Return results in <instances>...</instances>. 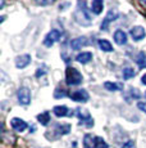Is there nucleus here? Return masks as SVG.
I'll list each match as a JSON object with an SVG mask.
<instances>
[{
    "label": "nucleus",
    "instance_id": "f257e3e1",
    "mask_svg": "<svg viewBox=\"0 0 146 148\" xmlns=\"http://www.w3.org/2000/svg\"><path fill=\"white\" fill-rule=\"evenodd\" d=\"M73 18L81 26H90L92 23V18L87 10V7H86V0H78L77 9L73 14Z\"/></svg>",
    "mask_w": 146,
    "mask_h": 148
},
{
    "label": "nucleus",
    "instance_id": "f03ea898",
    "mask_svg": "<svg viewBox=\"0 0 146 148\" xmlns=\"http://www.w3.org/2000/svg\"><path fill=\"white\" fill-rule=\"evenodd\" d=\"M66 81L68 85L74 86V85H80L83 81V76L77 68L74 67H67L66 70Z\"/></svg>",
    "mask_w": 146,
    "mask_h": 148
},
{
    "label": "nucleus",
    "instance_id": "7ed1b4c3",
    "mask_svg": "<svg viewBox=\"0 0 146 148\" xmlns=\"http://www.w3.org/2000/svg\"><path fill=\"white\" fill-rule=\"evenodd\" d=\"M17 97H18V102L23 106H27V104L31 103V92L27 86H21L17 93Z\"/></svg>",
    "mask_w": 146,
    "mask_h": 148
},
{
    "label": "nucleus",
    "instance_id": "20e7f679",
    "mask_svg": "<svg viewBox=\"0 0 146 148\" xmlns=\"http://www.w3.org/2000/svg\"><path fill=\"white\" fill-rule=\"evenodd\" d=\"M60 36H62V34H60V31H59V30H51L46 36H45L44 45H45V47H47V48L53 47V45H54L55 42L60 39Z\"/></svg>",
    "mask_w": 146,
    "mask_h": 148
},
{
    "label": "nucleus",
    "instance_id": "39448f33",
    "mask_svg": "<svg viewBox=\"0 0 146 148\" xmlns=\"http://www.w3.org/2000/svg\"><path fill=\"white\" fill-rule=\"evenodd\" d=\"M117 18H118V12L116 9H110L108 13H106L105 18L103 19L101 25H100V30H101V31H106V30H108V27H109V25H110L113 21H116Z\"/></svg>",
    "mask_w": 146,
    "mask_h": 148
},
{
    "label": "nucleus",
    "instance_id": "423d86ee",
    "mask_svg": "<svg viewBox=\"0 0 146 148\" xmlns=\"http://www.w3.org/2000/svg\"><path fill=\"white\" fill-rule=\"evenodd\" d=\"M130 35H131V38L133 39L135 41H141L142 39L145 38L146 31H145V28L142 26H135V27H132L130 30Z\"/></svg>",
    "mask_w": 146,
    "mask_h": 148
},
{
    "label": "nucleus",
    "instance_id": "0eeeda50",
    "mask_svg": "<svg viewBox=\"0 0 146 148\" xmlns=\"http://www.w3.org/2000/svg\"><path fill=\"white\" fill-rule=\"evenodd\" d=\"M69 97H71V99H72V101H74V102H87L90 99L89 93L86 92L85 89L76 90V92H73Z\"/></svg>",
    "mask_w": 146,
    "mask_h": 148
},
{
    "label": "nucleus",
    "instance_id": "6e6552de",
    "mask_svg": "<svg viewBox=\"0 0 146 148\" xmlns=\"http://www.w3.org/2000/svg\"><path fill=\"white\" fill-rule=\"evenodd\" d=\"M87 44H89L87 39L85 36H80V38H76L71 41V48H72V50H80L82 48H85Z\"/></svg>",
    "mask_w": 146,
    "mask_h": 148
},
{
    "label": "nucleus",
    "instance_id": "1a4fd4ad",
    "mask_svg": "<svg viewBox=\"0 0 146 148\" xmlns=\"http://www.w3.org/2000/svg\"><path fill=\"white\" fill-rule=\"evenodd\" d=\"M10 125H12V127L16 130V132H24V130L27 129V122L24 120H22V119H18V117H14L10 120Z\"/></svg>",
    "mask_w": 146,
    "mask_h": 148
},
{
    "label": "nucleus",
    "instance_id": "9d476101",
    "mask_svg": "<svg viewBox=\"0 0 146 148\" xmlns=\"http://www.w3.org/2000/svg\"><path fill=\"white\" fill-rule=\"evenodd\" d=\"M31 63V56L30 54H22L16 58V66L17 68H24Z\"/></svg>",
    "mask_w": 146,
    "mask_h": 148
},
{
    "label": "nucleus",
    "instance_id": "9b49d317",
    "mask_svg": "<svg viewBox=\"0 0 146 148\" xmlns=\"http://www.w3.org/2000/svg\"><path fill=\"white\" fill-rule=\"evenodd\" d=\"M77 115L78 117L81 119V124H85L87 127H91L94 126V120H92L91 117H90V115L86 111H82V110H77Z\"/></svg>",
    "mask_w": 146,
    "mask_h": 148
},
{
    "label": "nucleus",
    "instance_id": "f8f14e48",
    "mask_svg": "<svg viewBox=\"0 0 146 148\" xmlns=\"http://www.w3.org/2000/svg\"><path fill=\"white\" fill-rule=\"evenodd\" d=\"M127 34L124 32L123 30H117L116 32H114V41H116V44L118 45H126L127 44Z\"/></svg>",
    "mask_w": 146,
    "mask_h": 148
},
{
    "label": "nucleus",
    "instance_id": "ddd939ff",
    "mask_svg": "<svg viewBox=\"0 0 146 148\" xmlns=\"http://www.w3.org/2000/svg\"><path fill=\"white\" fill-rule=\"evenodd\" d=\"M91 59H92V53L90 52H82L76 57V61L82 64H87L89 62H91Z\"/></svg>",
    "mask_w": 146,
    "mask_h": 148
},
{
    "label": "nucleus",
    "instance_id": "4468645a",
    "mask_svg": "<svg viewBox=\"0 0 146 148\" xmlns=\"http://www.w3.org/2000/svg\"><path fill=\"white\" fill-rule=\"evenodd\" d=\"M104 8V0H92L91 3V10L94 14H100Z\"/></svg>",
    "mask_w": 146,
    "mask_h": 148
},
{
    "label": "nucleus",
    "instance_id": "2eb2a0df",
    "mask_svg": "<svg viewBox=\"0 0 146 148\" xmlns=\"http://www.w3.org/2000/svg\"><path fill=\"white\" fill-rule=\"evenodd\" d=\"M104 88L109 92H117V90H122L123 89V84L120 82H112V81H106L104 82Z\"/></svg>",
    "mask_w": 146,
    "mask_h": 148
},
{
    "label": "nucleus",
    "instance_id": "dca6fc26",
    "mask_svg": "<svg viewBox=\"0 0 146 148\" xmlns=\"http://www.w3.org/2000/svg\"><path fill=\"white\" fill-rule=\"evenodd\" d=\"M53 112H54V115L57 116V117H64V116H67L69 113L68 107H66V106H55Z\"/></svg>",
    "mask_w": 146,
    "mask_h": 148
},
{
    "label": "nucleus",
    "instance_id": "f3484780",
    "mask_svg": "<svg viewBox=\"0 0 146 148\" xmlns=\"http://www.w3.org/2000/svg\"><path fill=\"white\" fill-rule=\"evenodd\" d=\"M97 44H99V48L103 50V52H113V45L110 44L108 40H105V39H100L99 41H97Z\"/></svg>",
    "mask_w": 146,
    "mask_h": 148
},
{
    "label": "nucleus",
    "instance_id": "a211bd4d",
    "mask_svg": "<svg viewBox=\"0 0 146 148\" xmlns=\"http://www.w3.org/2000/svg\"><path fill=\"white\" fill-rule=\"evenodd\" d=\"M55 132L58 133L59 135H66L71 132V125L69 124H62V125H58L55 127Z\"/></svg>",
    "mask_w": 146,
    "mask_h": 148
},
{
    "label": "nucleus",
    "instance_id": "6ab92c4d",
    "mask_svg": "<svg viewBox=\"0 0 146 148\" xmlns=\"http://www.w3.org/2000/svg\"><path fill=\"white\" fill-rule=\"evenodd\" d=\"M37 120H39V122H40L41 125L46 126V125L49 124V121H50L49 112H43V113H40V115H37Z\"/></svg>",
    "mask_w": 146,
    "mask_h": 148
},
{
    "label": "nucleus",
    "instance_id": "aec40b11",
    "mask_svg": "<svg viewBox=\"0 0 146 148\" xmlns=\"http://www.w3.org/2000/svg\"><path fill=\"white\" fill-rule=\"evenodd\" d=\"M135 76H136V71H135L133 68L126 67L124 70H123V79H124V80H130V79L135 77Z\"/></svg>",
    "mask_w": 146,
    "mask_h": 148
},
{
    "label": "nucleus",
    "instance_id": "412c9836",
    "mask_svg": "<svg viewBox=\"0 0 146 148\" xmlns=\"http://www.w3.org/2000/svg\"><path fill=\"white\" fill-rule=\"evenodd\" d=\"M136 63L139 64L140 68H145L146 67V54L144 52L139 53V56H137V58H136Z\"/></svg>",
    "mask_w": 146,
    "mask_h": 148
},
{
    "label": "nucleus",
    "instance_id": "4be33fe9",
    "mask_svg": "<svg viewBox=\"0 0 146 148\" xmlns=\"http://www.w3.org/2000/svg\"><path fill=\"white\" fill-rule=\"evenodd\" d=\"M108 147L109 146L106 144V142L103 138H100V136L95 138V148H108Z\"/></svg>",
    "mask_w": 146,
    "mask_h": 148
},
{
    "label": "nucleus",
    "instance_id": "5701e85b",
    "mask_svg": "<svg viewBox=\"0 0 146 148\" xmlns=\"http://www.w3.org/2000/svg\"><path fill=\"white\" fill-rule=\"evenodd\" d=\"M54 97L55 98H64V97H67V90L63 89V88H58L57 90L54 92Z\"/></svg>",
    "mask_w": 146,
    "mask_h": 148
},
{
    "label": "nucleus",
    "instance_id": "b1692460",
    "mask_svg": "<svg viewBox=\"0 0 146 148\" xmlns=\"http://www.w3.org/2000/svg\"><path fill=\"white\" fill-rule=\"evenodd\" d=\"M36 4L41 5V7H47V5H51L55 3V0H35Z\"/></svg>",
    "mask_w": 146,
    "mask_h": 148
},
{
    "label": "nucleus",
    "instance_id": "393cba45",
    "mask_svg": "<svg viewBox=\"0 0 146 148\" xmlns=\"http://www.w3.org/2000/svg\"><path fill=\"white\" fill-rule=\"evenodd\" d=\"M45 73H46V70H45V66H44V67L37 68V71H36V77H41V76H44Z\"/></svg>",
    "mask_w": 146,
    "mask_h": 148
},
{
    "label": "nucleus",
    "instance_id": "a878e982",
    "mask_svg": "<svg viewBox=\"0 0 146 148\" xmlns=\"http://www.w3.org/2000/svg\"><path fill=\"white\" fill-rule=\"evenodd\" d=\"M130 92H131V95L133 97V98H136V99L141 97V94H140V93H139V90H137V89H135V88H131V89H130Z\"/></svg>",
    "mask_w": 146,
    "mask_h": 148
},
{
    "label": "nucleus",
    "instance_id": "bb28decb",
    "mask_svg": "<svg viewBox=\"0 0 146 148\" xmlns=\"http://www.w3.org/2000/svg\"><path fill=\"white\" fill-rule=\"evenodd\" d=\"M122 148H135L133 140H128V142H126V143L122 146Z\"/></svg>",
    "mask_w": 146,
    "mask_h": 148
},
{
    "label": "nucleus",
    "instance_id": "cd10ccee",
    "mask_svg": "<svg viewBox=\"0 0 146 148\" xmlns=\"http://www.w3.org/2000/svg\"><path fill=\"white\" fill-rule=\"evenodd\" d=\"M137 106H139L140 110H142V111H144V112L146 113V103H142V102H140V103L137 104Z\"/></svg>",
    "mask_w": 146,
    "mask_h": 148
},
{
    "label": "nucleus",
    "instance_id": "c85d7f7f",
    "mask_svg": "<svg viewBox=\"0 0 146 148\" xmlns=\"http://www.w3.org/2000/svg\"><path fill=\"white\" fill-rule=\"evenodd\" d=\"M141 82H142L144 85H146V73H145L144 76H142V77H141Z\"/></svg>",
    "mask_w": 146,
    "mask_h": 148
},
{
    "label": "nucleus",
    "instance_id": "c756f323",
    "mask_svg": "<svg viewBox=\"0 0 146 148\" xmlns=\"http://www.w3.org/2000/svg\"><path fill=\"white\" fill-rule=\"evenodd\" d=\"M0 8H1V9L4 8V0H1V5H0Z\"/></svg>",
    "mask_w": 146,
    "mask_h": 148
},
{
    "label": "nucleus",
    "instance_id": "7c9ffc66",
    "mask_svg": "<svg viewBox=\"0 0 146 148\" xmlns=\"http://www.w3.org/2000/svg\"><path fill=\"white\" fill-rule=\"evenodd\" d=\"M141 1H142V3H144V4H146V0H141Z\"/></svg>",
    "mask_w": 146,
    "mask_h": 148
},
{
    "label": "nucleus",
    "instance_id": "2f4dec72",
    "mask_svg": "<svg viewBox=\"0 0 146 148\" xmlns=\"http://www.w3.org/2000/svg\"><path fill=\"white\" fill-rule=\"evenodd\" d=\"M145 97H146V93H145Z\"/></svg>",
    "mask_w": 146,
    "mask_h": 148
}]
</instances>
